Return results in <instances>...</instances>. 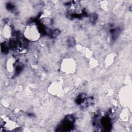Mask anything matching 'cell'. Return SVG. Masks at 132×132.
<instances>
[{
	"instance_id": "2",
	"label": "cell",
	"mask_w": 132,
	"mask_h": 132,
	"mask_svg": "<svg viewBox=\"0 0 132 132\" xmlns=\"http://www.w3.org/2000/svg\"><path fill=\"white\" fill-rule=\"evenodd\" d=\"M75 61L72 59H65L61 65V70L65 73H72L75 70Z\"/></svg>"
},
{
	"instance_id": "1",
	"label": "cell",
	"mask_w": 132,
	"mask_h": 132,
	"mask_svg": "<svg viewBox=\"0 0 132 132\" xmlns=\"http://www.w3.org/2000/svg\"><path fill=\"white\" fill-rule=\"evenodd\" d=\"M24 36L28 40L36 41L40 38V34L37 26L35 24H30L24 29Z\"/></svg>"
}]
</instances>
